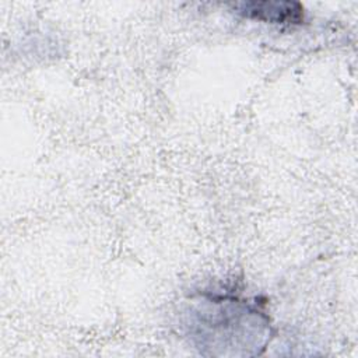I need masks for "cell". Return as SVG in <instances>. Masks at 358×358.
<instances>
[{"label":"cell","instance_id":"obj_1","mask_svg":"<svg viewBox=\"0 0 358 358\" xmlns=\"http://www.w3.org/2000/svg\"><path fill=\"white\" fill-rule=\"evenodd\" d=\"M235 7L246 17L275 24H298L303 17L302 6L295 1H248Z\"/></svg>","mask_w":358,"mask_h":358}]
</instances>
